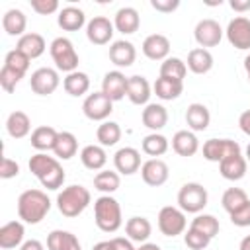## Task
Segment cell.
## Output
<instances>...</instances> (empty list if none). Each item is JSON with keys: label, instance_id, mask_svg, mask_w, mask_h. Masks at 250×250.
Segmentation results:
<instances>
[{"label": "cell", "instance_id": "6da1fadb", "mask_svg": "<svg viewBox=\"0 0 250 250\" xmlns=\"http://www.w3.org/2000/svg\"><path fill=\"white\" fill-rule=\"evenodd\" d=\"M51 211V199L43 189H25L18 197V217L27 225L41 223Z\"/></svg>", "mask_w": 250, "mask_h": 250}, {"label": "cell", "instance_id": "7a4b0ae2", "mask_svg": "<svg viewBox=\"0 0 250 250\" xmlns=\"http://www.w3.org/2000/svg\"><path fill=\"white\" fill-rule=\"evenodd\" d=\"M94 221L104 232H115L123 225L121 205L113 195H100L94 201Z\"/></svg>", "mask_w": 250, "mask_h": 250}, {"label": "cell", "instance_id": "3957f363", "mask_svg": "<svg viewBox=\"0 0 250 250\" xmlns=\"http://www.w3.org/2000/svg\"><path fill=\"white\" fill-rule=\"evenodd\" d=\"M92 201V195L88 191V188L80 186V184H72L62 188V191H59L57 195V209L61 211L62 217L74 219L78 217Z\"/></svg>", "mask_w": 250, "mask_h": 250}, {"label": "cell", "instance_id": "277c9868", "mask_svg": "<svg viewBox=\"0 0 250 250\" xmlns=\"http://www.w3.org/2000/svg\"><path fill=\"white\" fill-rule=\"evenodd\" d=\"M49 53L57 70H62L66 74L78 70V53L68 37H55L49 45Z\"/></svg>", "mask_w": 250, "mask_h": 250}, {"label": "cell", "instance_id": "5b68a950", "mask_svg": "<svg viewBox=\"0 0 250 250\" xmlns=\"http://www.w3.org/2000/svg\"><path fill=\"white\" fill-rule=\"evenodd\" d=\"M209 201L207 189L197 182H188L178 191V207L184 213H201Z\"/></svg>", "mask_w": 250, "mask_h": 250}, {"label": "cell", "instance_id": "8992f818", "mask_svg": "<svg viewBox=\"0 0 250 250\" xmlns=\"http://www.w3.org/2000/svg\"><path fill=\"white\" fill-rule=\"evenodd\" d=\"M186 227H188V219H186V213L180 207L164 205L158 211V230L164 236H172L174 238L178 234H184Z\"/></svg>", "mask_w": 250, "mask_h": 250}, {"label": "cell", "instance_id": "52a82bcc", "mask_svg": "<svg viewBox=\"0 0 250 250\" xmlns=\"http://www.w3.org/2000/svg\"><path fill=\"white\" fill-rule=\"evenodd\" d=\"M82 111L90 121H107V117L113 111V102L100 90L92 92L82 102Z\"/></svg>", "mask_w": 250, "mask_h": 250}, {"label": "cell", "instance_id": "ba28073f", "mask_svg": "<svg viewBox=\"0 0 250 250\" xmlns=\"http://www.w3.org/2000/svg\"><path fill=\"white\" fill-rule=\"evenodd\" d=\"M59 84H61L59 70L51 66H41L33 70L29 78V86L37 96H51L59 88Z\"/></svg>", "mask_w": 250, "mask_h": 250}, {"label": "cell", "instance_id": "9c48e42d", "mask_svg": "<svg viewBox=\"0 0 250 250\" xmlns=\"http://www.w3.org/2000/svg\"><path fill=\"white\" fill-rule=\"evenodd\" d=\"M225 35L229 43L238 49V51H248L250 49V20L246 16H236L229 21Z\"/></svg>", "mask_w": 250, "mask_h": 250}, {"label": "cell", "instance_id": "30bf717a", "mask_svg": "<svg viewBox=\"0 0 250 250\" xmlns=\"http://www.w3.org/2000/svg\"><path fill=\"white\" fill-rule=\"evenodd\" d=\"M223 27L217 20H211V18H205V20H199L195 29H193V37L197 41L199 47L207 49V47H217L223 39Z\"/></svg>", "mask_w": 250, "mask_h": 250}, {"label": "cell", "instance_id": "8fae6325", "mask_svg": "<svg viewBox=\"0 0 250 250\" xmlns=\"http://www.w3.org/2000/svg\"><path fill=\"white\" fill-rule=\"evenodd\" d=\"M240 145L232 139H209L203 143V158L209 162H221L230 154H238Z\"/></svg>", "mask_w": 250, "mask_h": 250}, {"label": "cell", "instance_id": "7c38bea8", "mask_svg": "<svg viewBox=\"0 0 250 250\" xmlns=\"http://www.w3.org/2000/svg\"><path fill=\"white\" fill-rule=\"evenodd\" d=\"M113 33H115L113 21H109V18L105 16H94L86 23V37L94 45H107L113 39Z\"/></svg>", "mask_w": 250, "mask_h": 250}, {"label": "cell", "instance_id": "4fadbf2b", "mask_svg": "<svg viewBox=\"0 0 250 250\" xmlns=\"http://www.w3.org/2000/svg\"><path fill=\"white\" fill-rule=\"evenodd\" d=\"M168 176H170V168L162 158H148L141 166V178L146 186L158 188L168 182Z\"/></svg>", "mask_w": 250, "mask_h": 250}, {"label": "cell", "instance_id": "5bb4252c", "mask_svg": "<svg viewBox=\"0 0 250 250\" xmlns=\"http://www.w3.org/2000/svg\"><path fill=\"white\" fill-rule=\"evenodd\" d=\"M113 166H115V172H119L123 176H131V174L139 172L143 166L141 152L133 146H121L113 154Z\"/></svg>", "mask_w": 250, "mask_h": 250}, {"label": "cell", "instance_id": "9a60e30c", "mask_svg": "<svg viewBox=\"0 0 250 250\" xmlns=\"http://www.w3.org/2000/svg\"><path fill=\"white\" fill-rule=\"evenodd\" d=\"M143 55L150 61H164L170 57V39L162 33H152V35H146L143 45Z\"/></svg>", "mask_w": 250, "mask_h": 250}, {"label": "cell", "instance_id": "2e32d148", "mask_svg": "<svg viewBox=\"0 0 250 250\" xmlns=\"http://www.w3.org/2000/svg\"><path fill=\"white\" fill-rule=\"evenodd\" d=\"M127 80L129 78L121 70H109L102 80V92L111 102H119L127 96Z\"/></svg>", "mask_w": 250, "mask_h": 250}, {"label": "cell", "instance_id": "e0dca14e", "mask_svg": "<svg viewBox=\"0 0 250 250\" xmlns=\"http://www.w3.org/2000/svg\"><path fill=\"white\" fill-rule=\"evenodd\" d=\"M23 238H25L23 221H8L0 227V248L2 250L20 248L25 242Z\"/></svg>", "mask_w": 250, "mask_h": 250}, {"label": "cell", "instance_id": "ac0fdd59", "mask_svg": "<svg viewBox=\"0 0 250 250\" xmlns=\"http://www.w3.org/2000/svg\"><path fill=\"white\" fill-rule=\"evenodd\" d=\"M150 96H152V86L145 76H141V74L129 76V80H127V98H129L131 104L146 105Z\"/></svg>", "mask_w": 250, "mask_h": 250}, {"label": "cell", "instance_id": "d6986e66", "mask_svg": "<svg viewBox=\"0 0 250 250\" xmlns=\"http://www.w3.org/2000/svg\"><path fill=\"white\" fill-rule=\"evenodd\" d=\"M137 59V49L131 41H125V39H119V41H113L109 45V61L119 66V68H127L135 62Z\"/></svg>", "mask_w": 250, "mask_h": 250}, {"label": "cell", "instance_id": "ffe728a7", "mask_svg": "<svg viewBox=\"0 0 250 250\" xmlns=\"http://www.w3.org/2000/svg\"><path fill=\"white\" fill-rule=\"evenodd\" d=\"M246 170H248V162H246V158L242 156V152L230 154V156H227L225 160L219 162V172H221V176H223L225 180H229V182H238V180H242V178L246 176Z\"/></svg>", "mask_w": 250, "mask_h": 250}, {"label": "cell", "instance_id": "44dd1931", "mask_svg": "<svg viewBox=\"0 0 250 250\" xmlns=\"http://www.w3.org/2000/svg\"><path fill=\"white\" fill-rule=\"evenodd\" d=\"M141 25V16L139 12L133 8V6H123L115 12V18H113V27L123 33V35H131L139 29Z\"/></svg>", "mask_w": 250, "mask_h": 250}, {"label": "cell", "instance_id": "7402d4cb", "mask_svg": "<svg viewBox=\"0 0 250 250\" xmlns=\"http://www.w3.org/2000/svg\"><path fill=\"white\" fill-rule=\"evenodd\" d=\"M141 119L146 129H150L152 133H158L168 123V109L162 104H146L141 113Z\"/></svg>", "mask_w": 250, "mask_h": 250}, {"label": "cell", "instance_id": "603a6c76", "mask_svg": "<svg viewBox=\"0 0 250 250\" xmlns=\"http://www.w3.org/2000/svg\"><path fill=\"white\" fill-rule=\"evenodd\" d=\"M186 123L189 127V131H193V133L205 131L211 123V113H209L207 105H203L199 102L189 104L188 109H186Z\"/></svg>", "mask_w": 250, "mask_h": 250}, {"label": "cell", "instance_id": "cb8c5ba5", "mask_svg": "<svg viewBox=\"0 0 250 250\" xmlns=\"http://www.w3.org/2000/svg\"><path fill=\"white\" fill-rule=\"evenodd\" d=\"M57 23L64 31H78L86 25V14L76 6H64L57 16Z\"/></svg>", "mask_w": 250, "mask_h": 250}, {"label": "cell", "instance_id": "d4e9b609", "mask_svg": "<svg viewBox=\"0 0 250 250\" xmlns=\"http://www.w3.org/2000/svg\"><path fill=\"white\" fill-rule=\"evenodd\" d=\"M18 51H21L29 61L31 59H37L45 53L47 49V43H45V37L41 33H35V31H29L25 35H21L18 39V45H16Z\"/></svg>", "mask_w": 250, "mask_h": 250}, {"label": "cell", "instance_id": "484cf974", "mask_svg": "<svg viewBox=\"0 0 250 250\" xmlns=\"http://www.w3.org/2000/svg\"><path fill=\"white\" fill-rule=\"evenodd\" d=\"M172 148L176 154L180 156H193L197 150H199V141L195 137L193 131L189 129H182V131H176L174 137H172Z\"/></svg>", "mask_w": 250, "mask_h": 250}, {"label": "cell", "instance_id": "4316f807", "mask_svg": "<svg viewBox=\"0 0 250 250\" xmlns=\"http://www.w3.org/2000/svg\"><path fill=\"white\" fill-rule=\"evenodd\" d=\"M152 92L156 94V98H160L164 102H172V100H178L182 96L184 82L174 80V78H166V76H158L152 84Z\"/></svg>", "mask_w": 250, "mask_h": 250}, {"label": "cell", "instance_id": "83f0119b", "mask_svg": "<svg viewBox=\"0 0 250 250\" xmlns=\"http://www.w3.org/2000/svg\"><path fill=\"white\" fill-rule=\"evenodd\" d=\"M186 66L193 72V74H207L213 68V55L209 49L203 47H195L188 53V61Z\"/></svg>", "mask_w": 250, "mask_h": 250}, {"label": "cell", "instance_id": "f1b7e54d", "mask_svg": "<svg viewBox=\"0 0 250 250\" xmlns=\"http://www.w3.org/2000/svg\"><path fill=\"white\" fill-rule=\"evenodd\" d=\"M80 162L84 168H88L92 172L102 170L107 164V152L102 145H86L80 150Z\"/></svg>", "mask_w": 250, "mask_h": 250}, {"label": "cell", "instance_id": "f546056e", "mask_svg": "<svg viewBox=\"0 0 250 250\" xmlns=\"http://www.w3.org/2000/svg\"><path fill=\"white\" fill-rule=\"evenodd\" d=\"M125 234L133 242H148L152 234V225L146 217H131L125 223Z\"/></svg>", "mask_w": 250, "mask_h": 250}, {"label": "cell", "instance_id": "4dcf8cb0", "mask_svg": "<svg viewBox=\"0 0 250 250\" xmlns=\"http://www.w3.org/2000/svg\"><path fill=\"white\" fill-rule=\"evenodd\" d=\"M47 248L49 250H82L76 234H72L70 230H62V229H55L49 232Z\"/></svg>", "mask_w": 250, "mask_h": 250}, {"label": "cell", "instance_id": "1f68e13d", "mask_svg": "<svg viewBox=\"0 0 250 250\" xmlns=\"http://www.w3.org/2000/svg\"><path fill=\"white\" fill-rule=\"evenodd\" d=\"M57 137H59V131L53 129L51 125H41L37 129H33L31 133V146L39 152H49L55 148V143H57Z\"/></svg>", "mask_w": 250, "mask_h": 250}, {"label": "cell", "instance_id": "d6a6232c", "mask_svg": "<svg viewBox=\"0 0 250 250\" xmlns=\"http://www.w3.org/2000/svg\"><path fill=\"white\" fill-rule=\"evenodd\" d=\"M2 27L10 37H21L25 35V27H27V18L21 10L12 8L2 16Z\"/></svg>", "mask_w": 250, "mask_h": 250}, {"label": "cell", "instance_id": "836d02e7", "mask_svg": "<svg viewBox=\"0 0 250 250\" xmlns=\"http://www.w3.org/2000/svg\"><path fill=\"white\" fill-rule=\"evenodd\" d=\"M62 88H64V92L68 96L80 98V96L88 94V90H90V76L86 72H82V70H74V72L64 76Z\"/></svg>", "mask_w": 250, "mask_h": 250}, {"label": "cell", "instance_id": "e575fe53", "mask_svg": "<svg viewBox=\"0 0 250 250\" xmlns=\"http://www.w3.org/2000/svg\"><path fill=\"white\" fill-rule=\"evenodd\" d=\"M6 131L12 139H23L31 131V119L25 111H12L6 119Z\"/></svg>", "mask_w": 250, "mask_h": 250}, {"label": "cell", "instance_id": "d590c367", "mask_svg": "<svg viewBox=\"0 0 250 250\" xmlns=\"http://www.w3.org/2000/svg\"><path fill=\"white\" fill-rule=\"evenodd\" d=\"M76 152H78V139L70 131H59V137H57L53 154L59 160H70Z\"/></svg>", "mask_w": 250, "mask_h": 250}, {"label": "cell", "instance_id": "8d00e7d4", "mask_svg": "<svg viewBox=\"0 0 250 250\" xmlns=\"http://www.w3.org/2000/svg\"><path fill=\"white\" fill-rule=\"evenodd\" d=\"M96 139L102 146H113L121 141V127L115 121H102L96 129Z\"/></svg>", "mask_w": 250, "mask_h": 250}, {"label": "cell", "instance_id": "74e56055", "mask_svg": "<svg viewBox=\"0 0 250 250\" xmlns=\"http://www.w3.org/2000/svg\"><path fill=\"white\" fill-rule=\"evenodd\" d=\"M119 186H121V178L119 172L115 170H102L94 176V188L104 195H111L113 191L119 189Z\"/></svg>", "mask_w": 250, "mask_h": 250}, {"label": "cell", "instance_id": "f35d334b", "mask_svg": "<svg viewBox=\"0 0 250 250\" xmlns=\"http://www.w3.org/2000/svg\"><path fill=\"white\" fill-rule=\"evenodd\" d=\"M168 146H170L168 139H166L164 135H160V133H150V135H146V137L143 139V143H141L143 152L148 154L150 158H158V156L166 154V152H168Z\"/></svg>", "mask_w": 250, "mask_h": 250}, {"label": "cell", "instance_id": "ab89813d", "mask_svg": "<svg viewBox=\"0 0 250 250\" xmlns=\"http://www.w3.org/2000/svg\"><path fill=\"white\" fill-rule=\"evenodd\" d=\"M250 199H248V193L242 189V188H229L225 193H223V197H221V205H223V209L230 215V213H234V211H238L242 205H246Z\"/></svg>", "mask_w": 250, "mask_h": 250}, {"label": "cell", "instance_id": "60d3db41", "mask_svg": "<svg viewBox=\"0 0 250 250\" xmlns=\"http://www.w3.org/2000/svg\"><path fill=\"white\" fill-rule=\"evenodd\" d=\"M191 229L203 232L205 236L209 238H215L221 230V225H219V219L215 215H209V213H197L195 219H191Z\"/></svg>", "mask_w": 250, "mask_h": 250}, {"label": "cell", "instance_id": "b9f144b4", "mask_svg": "<svg viewBox=\"0 0 250 250\" xmlns=\"http://www.w3.org/2000/svg\"><path fill=\"white\" fill-rule=\"evenodd\" d=\"M188 74V66L182 59L178 57H168L160 62V76H166V78H174V80H182L186 78Z\"/></svg>", "mask_w": 250, "mask_h": 250}, {"label": "cell", "instance_id": "7bdbcfd3", "mask_svg": "<svg viewBox=\"0 0 250 250\" xmlns=\"http://www.w3.org/2000/svg\"><path fill=\"white\" fill-rule=\"evenodd\" d=\"M59 162V158L57 156H51V154H47V152H35L31 158H29V172L35 176V178H41L47 170H51L55 164Z\"/></svg>", "mask_w": 250, "mask_h": 250}, {"label": "cell", "instance_id": "ee69618b", "mask_svg": "<svg viewBox=\"0 0 250 250\" xmlns=\"http://www.w3.org/2000/svg\"><path fill=\"white\" fill-rule=\"evenodd\" d=\"M64 170H62V166H61V162H57L51 170H47L41 178H37L39 182H41V186L43 188H47V189H59L62 184H64Z\"/></svg>", "mask_w": 250, "mask_h": 250}, {"label": "cell", "instance_id": "f6af8a7d", "mask_svg": "<svg viewBox=\"0 0 250 250\" xmlns=\"http://www.w3.org/2000/svg\"><path fill=\"white\" fill-rule=\"evenodd\" d=\"M4 66H8V68L16 70L18 74L25 76V72H27V68H29V59H27V57H25L21 51L12 49V51H8V53H6Z\"/></svg>", "mask_w": 250, "mask_h": 250}, {"label": "cell", "instance_id": "bcb514c9", "mask_svg": "<svg viewBox=\"0 0 250 250\" xmlns=\"http://www.w3.org/2000/svg\"><path fill=\"white\" fill-rule=\"evenodd\" d=\"M184 242H186V246L191 248V250H205V248L209 246L211 238L205 236L203 232H199V230H195V229L189 227V229L184 232Z\"/></svg>", "mask_w": 250, "mask_h": 250}, {"label": "cell", "instance_id": "7dc6e473", "mask_svg": "<svg viewBox=\"0 0 250 250\" xmlns=\"http://www.w3.org/2000/svg\"><path fill=\"white\" fill-rule=\"evenodd\" d=\"M21 78H23L21 74H18L16 70H12V68H8V66L2 64V68H0V86H2L4 92L12 94L16 90V86L20 84Z\"/></svg>", "mask_w": 250, "mask_h": 250}, {"label": "cell", "instance_id": "c3c4849f", "mask_svg": "<svg viewBox=\"0 0 250 250\" xmlns=\"http://www.w3.org/2000/svg\"><path fill=\"white\" fill-rule=\"evenodd\" d=\"M29 4H31V10L35 14H39V16H49V14L61 12L57 0H31Z\"/></svg>", "mask_w": 250, "mask_h": 250}, {"label": "cell", "instance_id": "681fc988", "mask_svg": "<svg viewBox=\"0 0 250 250\" xmlns=\"http://www.w3.org/2000/svg\"><path fill=\"white\" fill-rule=\"evenodd\" d=\"M229 217H230V223H232L234 227H240V229L250 227V201H248L246 205H242L238 211L230 213Z\"/></svg>", "mask_w": 250, "mask_h": 250}, {"label": "cell", "instance_id": "f907efd6", "mask_svg": "<svg viewBox=\"0 0 250 250\" xmlns=\"http://www.w3.org/2000/svg\"><path fill=\"white\" fill-rule=\"evenodd\" d=\"M18 174H20V164L16 160H12L10 156H4L2 164H0V178L10 180V178H16Z\"/></svg>", "mask_w": 250, "mask_h": 250}, {"label": "cell", "instance_id": "816d5d0a", "mask_svg": "<svg viewBox=\"0 0 250 250\" xmlns=\"http://www.w3.org/2000/svg\"><path fill=\"white\" fill-rule=\"evenodd\" d=\"M150 6H152L156 12H162V14H170V12L178 10V6H180V0H150Z\"/></svg>", "mask_w": 250, "mask_h": 250}, {"label": "cell", "instance_id": "f5cc1de1", "mask_svg": "<svg viewBox=\"0 0 250 250\" xmlns=\"http://www.w3.org/2000/svg\"><path fill=\"white\" fill-rule=\"evenodd\" d=\"M238 127H240V131H242L244 135L250 137V109H246V111L240 113V117H238Z\"/></svg>", "mask_w": 250, "mask_h": 250}, {"label": "cell", "instance_id": "db71d44e", "mask_svg": "<svg viewBox=\"0 0 250 250\" xmlns=\"http://www.w3.org/2000/svg\"><path fill=\"white\" fill-rule=\"evenodd\" d=\"M111 240H113V244H115V250H137V248L133 246V240H129V238L115 236V238H111Z\"/></svg>", "mask_w": 250, "mask_h": 250}, {"label": "cell", "instance_id": "11a10c76", "mask_svg": "<svg viewBox=\"0 0 250 250\" xmlns=\"http://www.w3.org/2000/svg\"><path fill=\"white\" fill-rule=\"evenodd\" d=\"M229 4H230V8L234 12H240V14L250 10V0H230Z\"/></svg>", "mask_w": 250, "mask_h": 250}, {"label": "cell", "instance_id": "9f6ffc18", "mask_svg": "<svg viewBox=\"0 0 250 250\" xmlns=\"http://www.w3.org/2000/svg\"><path fill=\"white\" fill-rule=\"evenodd\" d=\"M20 250H45V246H43V242H39L37 238H29V240H25V242L20 246Z\"/></svg>", "mask_w": 250, "mask_h": 250}, {"label": "cell", "instance_id": "6f0895ef", "mask_svg": "<svg viewBox=\"0 0 250 250\" xmlns=\"http://www.w3.org/2000/svg\"><path fill=\"white\" fill-rule=\"evenodd\" d=\"M92 250H115V244H113V240H102V242L94 244Z\"/></svg>", "mask_w": 250, "mask_h": 250}, {"label": "cell", "instance_id": "680465c9", "mask_svg": "<svg viewBox=\"0 0 250 250\" xmlns=\"http://www.w3.org/2000/svg\"><path fill=\"white\" fill-rule=\"evenodd\" d=\"M137 250H162L158 244H154V242H143Z\"/></svg>", "mask_w": 250, "mask_h": 250}, {"label": "cell", "instance_id": "91938a15", "mask_svg": "<svg viewBox=\"0 0 250 250\" xmlns=\"http://www.w3.org/2000/svg\"><path fill=\"white\" fill-rule=\"evenodd\" d=\"M238 250H250V234H248V236H244V238L240 240Z\"/></svg>", "mask_w": 250, "mask_h": 250}, {"label": "cell", "instance_id": "94428289", "mask_svg": "<svg viewBox=\"0 0 250 250\" xmlns=\"http://www.w3.org/2000/svg\"><path fill=\"white\" fill-rule=\"evenodd\" d=\"M244 70H246V74H250V53L244 57Z\"/></svg>", "mask_w": 250, "mask_h": 250}, {"label": "cell", "instance_id": "6125c7cd", "mask_svg": "<svg viewBox=\"0 0 250 250\" xmlns=\"http://www.w3.org/2000/svg\"><path fill=\"white\" fill-rule=\"evenodd\" d=\"M244 158H246V162H250V143H248V146H246V154H244Z\"/></svg>", "mask_w": 250, "mask_h": 250}, {"label": "cell", "instance_id": "be15d7a7", "mask_svg": "<svg viewBox=\"0 0 250 250\" xmlns=\"http://www.w3.org/2000/svg\"><path fill=\"white\" fill-rule=\"evenodd\" d=\"M246 76H248V82H250V74H246Z\"/></svg>", "mask_w": 250, "mask_h": 250}]
</instances>
